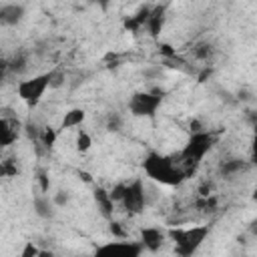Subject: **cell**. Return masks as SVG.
Returning a JSON list of instances; mask_svg holds the SVG:
<instances>
[{
	"mask_svg": "<svg viewBox=\"0 0 257 257\" xmlns=\"http://www.w3.org/2000/svg\"><path fill=\"white\" fill-rule=\"evenodd\" d=\"M213 143H215V139L209 131H197V133L189 135L187 143L183 145V149L177 155V161L183 167V171L187 173V177L203 163L205 155L213 149Z\"/></svg>",
	"mask_w": 257,
	"mask_h": 257,
	"instance_id": "cell-2",
	"label": "cell"
},
{
	"mask_svg": "<svg viewBox=\"0 0 257 257\" xmlns=\"http://www.w3.org/2000/svg\"><path fill=\"white\" fill-rule=\"evenodd\" d=\"M165 241H167V233L163 229H159V227H143L141 229V241L139 243L143 245V249L157 253L165 245Z\"/></svg>",
	"mask_w": 257,
	"mask_h": 257,
	"instance_id": "cell-9",
	"label": "cell"
},
{
	"mask_svg": "<svg viewBox=\"0 0 257 257\" xmlns=\"http://www.w3.org/2000/svg\"><path fill=\"white\" fill-rule=\"evenodd\" d=\"M38 257H52V251H42L40 249V255Z\"/></svg>",
	"mask_w": 257,
	"mask_h": 257,
	"instance_id": "cell-22",
	"label": "cell"
},
{
	"mask_svg": "<svg viewBox=\"0 0 257 257\" xmlns=\"http://www.w3.org/2000/svg\"><path fill=\"white\" fill-rule=\"evenodd\" d=\"M141 253H143V245L139 241L116 239V241L98 245L92 257H141Z\"/></svg>",
	"mask_w": 257,
	"mask_h": 257,
	"instance_id": "cell-5",
	"label": "cell"
},
{
	"mask_svg": "<svg viewBox=\"0 0 257 257\" xmlns=\"http://www.w3.org/2000/svg\"><path fill=\"white\" fill-rule=\"evenodd\" d=\"M211 229L207 225H193V227H177V229H169L167 237L173 241L175 245V253L179 257H193L199 247L207 241Z\"/></svg>",
	"mask_w": 257,
	"mask_h": 257,
	"instance_id": "cell-3",
	"label": "cell"
},
{
	"mask_svg": "<svg viewBox=\"0 0 257 257\" xmlns=\"http://www.w3.org/2000/svg\"><path fill=\"white\" fill-rule=\"evenodd\" d=\"M120 205L128 213H133V215L141 213L147 207V193H145V185H143L141 179H135L131 183H124V193H122Z\"/></svg>",
	"mask_w": 257,
	"mask_h": 257,
	"instance_id": "cell-7",
	"label": "cell"
},
{
	"mask_svg": "<svg viewBox=\"0 0 257 257\" xmlns=\"http://www.w3.org/2000/svg\"><path fill=\"white\" fill-rule=\"evenodd\" d=\"M54 76H56V72H54V70H48V72H40V74H34V76H30V78L20 80V82L16 84V94H18V98H20L28 108L38 106V102L42 100L46 88L54 84Z\"/></svg>",
	"mask_w": 257,
	"mask_h": 257,
	"instance_id": "cell-4",
	"label": "cell"
},
{
	"mask_svg": "<svg viewBox=\"0 0 257 257\" xmlns=\"http://www.w3.org/2000/svg\"><path fill=\"white\" fill-rule=\"evenodd\" d=\"M249 233L257 237V217H255V219H253V221L249 223Z\"/></svg>",
	"mask_w": 257,
	"mask_h": 257,
	"instance_id": "cell-21",
	"label": "cell"
},
{
	"mask_svg": "<svg viewBox=\"0 0 257 257\" xmlns=\"http://www.w3.org/2000/svg\"><path fill=\"white\" fill-rule=\"evenodd\" d=\"M94 201H96L98 211L102 213V217L108 219V217L112 215V207H114V201L110 199V193L104 191L102 187H96V189H94Z\"/></svg>",
	"mask_w": 257,
	"mask_h": 257,
	"instance_id": "cell-12",
	"label": "cell"
},
{
	"mask_svg": "<svg viewBox=\"0 0 257 257\" xmlns=\"http://www.w3.org/2000/svg\"><path fill=\"white\" fill-rule=\"evenodd\" d=\"M163 20H165V16H163V8L151 10L149 20H147V26H149V30H151L153 36H157V34L161 32V28H163Z\"/></svg>",
	"mask_w": 257,
	"mask_h": 257,
	"instance_id": "cell-14",
	"label": "cell"
},
{
	"mask_svg": "<svg viewBox=\"0 0 257 257\" xmlns=\"http://www.w3.org/2000/svg\"><path fill=\"white\" fill-rule=\"evenodd\" d=\"M20 128H22L20 120L16 116H10V114L4 112L2 118H0V145L2 147H10L18 139Z\"/></svg>",
	"mask_w": 257,
	"mask_h": 257,
	"instance_id": "cell-8",
	"label": "cell"
},
{
	"mask_svg": "<svg viewBox=\"0 0 257 257\" xmlns=\"http://www.w3.org/2000/svg\"><path fill=\"white\" fill-rule=\"evenodd\" d=\"M34 213L38 215V217H42V219H50L52 215H54V201H50L48 199V195H38V197H34Z\"/></svg>",
	"mask_w": 257,
	"mask_h": 257,
	"instance_id": "cell-13",
	"label": "cell"
},
{
	"mask_svg": "<svg viewBox=\"0 0 257 257\" xmlns=\"http://www.w3.org/2000/svg\"><path fill=\"white\" fill-rule=\"evenodd\" d=\"M24 16V6L22 4H14V2H8V4H2L0 6V22L2 24H18Z\"/></svg>",
	"mask_w": 257,
	"mask_h": 257,
	"instance_id": "cell-10",
	"label": "cell"
},
{
	"mask_svg": "<svg viewBox=\"0 0 257 257\" xmlns=\"http://www.w3.org/2000/svg\"><path fill=\"white\" fill-rule=\"evenodd\" d=\"M52 201H54V205H56V207H58V205H64V203L68 201V195H66L64 191H58V195H56Z\"/></svg>",
	"mask_w": 257,
	"mask_h": 257,
	"instance_id": "cell-20",
	"label": "cell"
},
{
	"mask_svg": "<svg viewBox=\"0 0 257 257\" xmlns=\"http://www.w3.org/2000/svg\"><path fill=\"white\" fill-rule=\"evenodd\" d=\"M143 171L151 181H155L159 185H167V187H177L187 179V173L179 165L177 157H167L157 151H151L145 157Z\"/></svg>",
	"mask_w": 257,
	"mask_h": 257,
	"instance_id": "cell-1",
	"label": "cell"
},
{
	"mask_svg": "<svg viewBox=\"0 0 257 257\" xmlns=\"http://www.w3.org/2000/svg\"><path fill=\"white\" fill-rule=\"evenodd\" d=\"M161 102L163 94L159 92H135L128 98V110L135 116H155Z\"/></svg>",
	"mask_w": 257,
	"mask_h": 257,
	"instance_id": "cell-6",
	"label": "cell"
},
{
	"mask_svg": "<svg viewBox=\"0 0 257 257\" xmlns=\"http://www.w3.org/2000/svg\"><path fill=\"white\" fill-rule=\"evenodd\" d=\"M86 120V110L84 108H68L60 120V128H76Z\"/></svg>",
	"mask_w": 257,
	"mask_h": 257,
	"instance_id": "cell-11",
	"label": "cell"
},
{
	"mask_svg": "<svg viewBox=\"0 0 257 257\" xmlns=\"http://www.w3.org/2000/svg\"><path fill=\"white\" fill-rule=\"evenodd\" d=\"M243 169H245V161H241V159H229V161H225V163L221 165V173H223L225 177L237 175V173H241Z\"/></svg>",
	"mask_w": 257,
	"mask_h": 257,
	"instance_id": "cell-15",
	"label": "cell"
},
{
	"mask_svg": "<svg viewBox=\"0 0 257 257\" xmlns=\"http://www.w3.org/2000/svg\"><path fill=\"white\" fill-rule=\"evenodd\" d=\"M251 199H253V201H255V203H257V187H255V189H253V193H251Z\"/></svg>",
	"mask_w": 257,
	"mask_h": 257,
	"instance_id": "cell-23",
	"label": "cell"
},
{
	"mask_svg": "<svg viewBox=\"0 0 257 257\" xmlns=\"http://www.w3.org/2000/svg\"><path fill=\"white\" fill-rule=\"evenodd\" d=\"M38 255H40V249L36 247V243L26 241L24 247H22V251H20V257H38Z\"/></svg>",
	"mask_w": 257,
	"mask_h": 257,
	"instance_id": "cell-18",
	"label": "cell"
},
{
	"mask_svg": "<svg viewBox=\"0 0 257 257\" xmlns=\"http://www.w3.org/2000/svg\"><path fill=\"white\" fill-rule=\"evenodd\" d=\"M92 147V137L86 131H78L76 133V151L78 153H86Z\"/></svg>",
	"mask_w": 257,
	"mask_h": 257,
	"instance_id": "cell-16",
	"label": "cell"
},
{
	"mask_svg": "<svg viewBox=\"0 0 257 257\" xmlns=\"http://www.w3.org/2000/svg\"><path fill=\"white\" fill-rule=\"evenodd\" d=\"M40 139H42V145H44V147H52V145L56 143V131H54L52 126H44Z\"/></svg>",
	"mask_w": 257,
	"mask_h": 257,
	"instance_id": "cell-17",
	"label": "cell"
},
{
	"mask_svg": "<svg viewBox=\"0 0 257 257\" xmlns=\"http://www.w3.org/2000/svg\"><path fill=\"white\" fill-rule=\"evenodd\" d=\"M251 161L257 165V126H255V135H253V143H251Z\"/></svg>",
	"mask_w": 257,
	"mask_h": 257,
	"instance_id": "cell-19",
	"label": "cell"
}]
</instances>
